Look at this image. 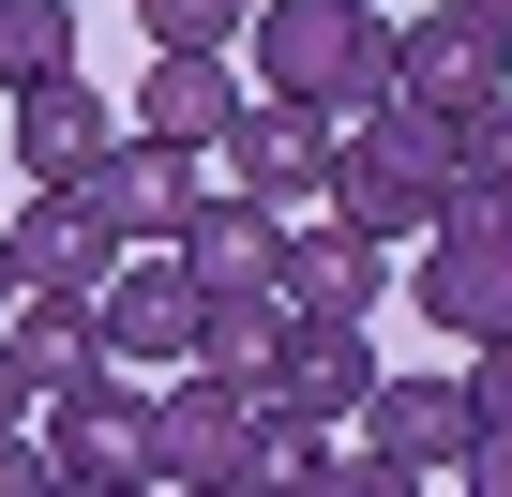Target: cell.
Returning <instances> with one entry per match:
<instances>
[{
	"mask_svg": "<svg viewBox=\"0 0 512 497\" xmlns=\"http://www.w3.org/2000/svg\"><path fill=\"white\" fill-rule=\"evenodd\" d=\"M241 91L256 76H226V46H151V76H136V136H166V151H211L226 121H241Z\"/></svg>",
	"mask_w": 512,
	"mask_h": 497,
	"instance_id": "cell-13",
	"label": "cell"
},
{
	"mask_svg": "<svg viewBox=\"0 0 512 497\" xmlns=\"http://www.w3.org/2000/svg\"><path fill=\"white\" fill-rule=\"evenodd\" d=\"M0 302H16V241H0Z\"/></svg>",
	"mask_w": 512,
	"mask_h": 497,
	"instance_id": "cell-21",
	"label": "cell"
},
{
	"mask_svg": "<svg viewBox=\"0 0 512 497\" xmlns=\"http://www.w3.org/2000/svg\"><path fill=\"white\" fill-rule=\"evenodd\" d=\"M31 467H46L61 497H136V482H151V377L106 362V377L46 392V407H31Z\"/></svg>",
	"mask_w": 512,
	"mask_h": 497,
	"instance_id": "cell-3",
	"label": "cell"
},
{
	"mask_svg": "<svg viewBox=\"0 0 512 497\" xmlns=\"http://www.w3.org/2000/svg\"><path fill=\"white\" fill-rule=\"evenodd\" d=\"M362 392H377L362 317H287V332H272V407H302V422H362Z\"/></svg>",
	"mask_w": 512,
	"mask_h": 497,
	"instance_id": "cell-14",
	"label": "cell"
},
{
	"mask_svg": "<svg viewBox=\"0 0 512 497\" xmlns=\"http://www.w3.org/2000/svg\"><path fill=\"white\" fill-rule=\"evenodd\" d=\"M0 241H16V287H61V302H91L121 272V226L91 211V181H31L16 211H0Z\"/></svg>",
	"mask_w": 512,
	"mask_h": 497,
	"instance_id": "cell-10",
	"label": "cell"
},
{
	"mask_svg": "<svg viewBox=\"0 0 512 497\" xmlns=\"http://www.w3.org/2000/svg\"><path fill=\"white\" fill-rule=\"evenodd\" d=\"M196 181H211V151H166V136H106V166H91V211L121 226V241H181V211H196Z\"/></svg>",
	"mask_w": 512,
	"mask_h": 497,
	"instance_id": "cell-12",
	"label": "cell"
},
{
	"mask_svg": "<svg viewBox=\"0 0 512 497\" xmlns=\"http://www.w3.org/2000/svg\"><path fill=\"white\" fill-rule=\"evenodd\" d=\"M31 407H46V392H31V362L0 347V497H16V482H46V467H31Z\"/></svg>",
	"mask_w": 512,
	"mask_h": 497,
	"instance_id": "cell-20",
	"label": "cell"
},
{
	"mask_svg": "<svg viewBox=\"0 0 512 497\" xmlns=\"http://www.w3.org/2000/svg\"><path fill=\"white\" fill-rule=\"evenodd\" d=\"M332 211L347 226H377V241H422L437 211H452V121L437 106H362L347 136H332Z\"/></svg>",
	"mask_w": 512,
	"mask_h": 497,
	"instance_id": "cell-2",
	"label": "cell"
},
{
	"mask_svg": "<svg viewBox=\"0 0 512 497\" xmlns=\"http://www.w3.org/2000/svg\"><path fill=\"white\" fill-rule=\"evenodd\" d=\"M482 16H497V31H512V0H482Z\"/></svg>",
	"mask_w": 512,
	"mask_h": 497,
	"instance_id": "cell-22",
	"label": "cell"
},
{
	"mask_svg": "<svg viewBox=\"0 0 512 497\" xmlns=\"http://www.w3.org/2000/svg\"><path fill=\"white\" fill-rule=\"evenodd\" d=\"M452 196H467V211H512V91L452 121Z\"/></svg>",
	"mask_w": 512,
	"mask_h": 497,
	"instance_id": "cell-17",
	"label": "cell"
},
{
	"mask_svg": "<svg viewBox=\"0 0 512 497\" xmlns=\"http://www.w3.org/2000/svg\"><path fill=\"white\" fill-rule=\"evenodd\" d=\"M0 347L31 362V392L106 377V332H91V302H61V287H16V302H0Z\"/></svg>",
	"mask_w": 512,
	"mask_h": 497,
	"instance_id": "cell-16",
	"label": "cell"
},
{
	"mask_svg": "<svg viewBox=\"0 0 512 497\" xmlns=\"http://www.w3.org/2000/svg\"><path fill=\"white\" fill-rule=\"evenodd\" d=\"M332 106H302V91H241V121L211 136V181H241L256 211H317L332 196Z\"/></svg>",
	"mask_w": 512,
	"mask_h": 497,
	"instance_id": "cell-5",
	"label": "cell"
},
{
	"mask_svg": "<svg viewBox=\"0 0 512 497\" xmlns=\"http://www.w3.org/2000/svg\"><path fill=\"white\" fill-rule=\"evenodd\" d=\"M106 136H121V121H106V91H91L76 61H61V76H31V91H0V151H16L31 181H91V166H106Z\"/></svg>",
	"mask_w": 512,
	"mask_h": 497,
	"instance_id": "cell-11",
	"label": "cell"
},
{
	"mask_svg": "<svg viewBox=\"0 0 512 497\" xmlns=\"http://www.w3.org/2000/svg\"><path fill=\"white\" fill-rule=\"evenodd\" d=\"M392 91H407V106H437V121H467V106H497V91H512V31L482 16V0H437V16H407V31H392Z\"/></svg>",
	"mask_w": 512,
	"mask_h": 497,
	"instance_id": "cell-8",
	"label": "cell"
},
{
	"mask_svg": "<svg viewBox=\"0 0 512 497\" xmlns=\"http://www.w3.org/2000/svg\"><path fill=\"white\" fill-rule=\"evenodd\" d=\"M196 317H211V287L181 272V241H121V272L91 287V332H106V362H136V377L196 362Z\"/></svg>",
	"mask_w": 512,
	"mask_h": 497,
	"instance_id": "cell-7",
	"label": "cell"
},
{
	"mask_svg": "<svg viewBox=\"0 0 512 497\" xmlns=\"http://www.w3.org/2000/svg\"><path fill=\"white\" fill-rule=\"evenodd\" d=\"M362 437H377L407 482H452V452H467V377H377V392H362Z\"/></svg>",
	"mask_w": 512,
	"mask_h": 497,
	"instance_id": "cell-15",
	"label": "cell"
},
{
	"mask_svg": "<svg viewBox=\"0 0 512 497\" xmlns=\"http://www.w3.org/2000/svg\"><path fill=\"white\" fill-rule=\"evenodd\" d=\"M241 76L362 121V106H392V16L377 0H256L241 16Z\"/></svg>",
	"mask_w": 512,
	"mask_h": 497,
	"instance_id": "cell-1",
	"label": "cell"
},
{
	"mask_svg": "<svg viewBox=\"0 0 512 497\" xmlns=\"http://www.w3.org/2000/svg\"><path fill=\"white\" fill-rule=\"evenodd\" d=\"M241 16H256V0H136L151 46H241Z\"/></svg>",
	"mask_w": 512,
	"mask_h": 497,
	"instance_id": "cell-19",
	"label": "cell"
},
{
	"mask_svg": "<svg viewBox=\"0 0 512 497\" xmlns=\"http://www.w3.org/2000/svg\"><path fill=\"white\" fill-rule=\"evenodd\" d=\"M272 302H287V317H377V302H392V241H377V226H347L332 196H317V211H287Z\"/></svg>",
	"mask_w": 512,
	"mask_h": 497,
	"instance_id": "cell-9",
	"label": "cell"
},
{
	"mask_svg": "<svg viewBox=\"0 0 512 497\" xmlns=\"http://www.w3.org/2000/svg\"><path fill=\"white\" fill-rule=\"evenodd\" d=\"M407 302L452 332V347H482V332H512V211H437L422 226V257H407Z\"/></svg>",
	"mask_w": 512,
	"mask_h": 497,
	"instance_id": "cell-6",
	"label": "cell"
},
{
	"mask_svg": "<svg viewBox=\"0 0 512 497\" xmlns=\"http://www.w3.org/2000/svg\"><path fill=\"white\" fill-rule=\"evenodd\" d=\"M76 61V0H0V91H31Z\"/></svg>",
	"mask_w": 512,
	"mask_h": 497,
	"instance_id": "cell-18",
	"label": "cell"
},
{
	"mask_svg": "<svg viewBox=\"0 0 512 497\" xmlns=\"http://www.w3.org/2000/svg\"><path fill=\"white\" fill-rule=\"evenodd\" d=\"M151 482L256 497V392L211 377V362H166V392H151Z\"/></svg>",
	"mask_w": 512,
	"mask_h": 497,
	"instance_id": "cell-4",
	"label": "cell"
}]
</instances>
